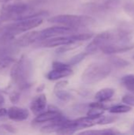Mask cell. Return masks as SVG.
Masks as SVG:
<instances>
[{
	"label": "cell",
	"instance_id": "cell-1",
	"mask_svg": "<svg viewBox=\"0 0 134 135\" xmlns=\"http://www.w3.org/2000/svg\"><path fill=\"white\" fill-rule=\"evenodd\" d=\"M131 39V32L126 28H117L110 31L103 32L95 36L85 48V52L93 54L107 45L117 43H130Z\"/></svg>",
	"mask_w": 134,
	"mask_h": 135
},
{
	"label": "cell",
	"instance_id": "cell-2",
	"mask_svg": "<svg viewBox=\"0 0 134 135\" xmlns=\"http://www.w3.org/2000/svg\"><path fill=\"white\" fill-rule=\"evenodd\" d=\"M32 76V65L26 55H21L16 61L10 70V77L13 82L17 85L20 90L28 89L32 85L31 78Z\"/></svg>",
	"mask_w": 134,
	"mask_h": 135
},
{
	"label": "cell",
	"instance_id": "cell-3",
	"mask_svg": "<svg viewBox=\"0 0 134 135\" xmlns=\"http://www.w3.org/2000/svg\"><path fill=\"white\" fill-rule=\"evenodd\" d=\"M112 66L109 62H96L88 65L81 74V81L88 85L98 83L110 75Z\"/></svg>",
	"mask_w": 134,
	"mask_h": 135
},
{
	"label": "cell",
	"instance_id": "cell-4",
	"mask_svg": "<svg viewBox=\"0 0 134 135\" xmlns=\"http://www.w3.org/2000/svg\"><path fill=\"white\" fill-rule=\"evenodd\" d=\"M48 22L78 28L93 25L95 23V19L88 15L61 14L50 17Z\"/></svg>",
	"mask_w": 134,
	"mask_h": 135
},
{
	"label": "cell",
	"instance_id": "cell-5",
	"mask_svg": "<svg viewBox=\"0 0 134 135\" xmlns=\"http://www.w3.org/2000/svg\"><path fill=\"white\" fill-rule=\"evenodd\" d=\"M29 6L24 2H8L2 5L1 9V19L17 21L27 14Z\"/></svg>",
	"mask_w": 134,
	"mask_h": 135
},
{
	"label": "cell",
	"instance_id": "cell-6",
	"mask_svg": "<svg viewBox=\"0 0 134 135\" xmlns=\"http://www.w3.org/2000/svg\"><path fill=\"white\" fill-rule=\"evenodd\" d=\"M43 23V19L40 17L22 19L16 21V22L6 25L4 27L5 31H9L17 35L18 33L29 31L36 27H38Z\"/></svg>",
	"mask_w": 134,
	"mask_h": 135
},
{
	"label": "cell",
	"instance_id": "cell-7",
	"mask_svg": "<svg viewBox=\"0 0 134 135\" xmlns=\"http://www.w3.org/2000/svg\"><path fill=\"white\" fill-rule=\"evenodd\" d=\"M52 67L53 70H51L47 74V78L50 81L64 78L70 76L73 74V70L68 63H63L56 61L52 63Z\"/></svg>",
	"mask_w": 134,
	"mask_h": 135
},
{
	"label": "cell",
	"instance_id": "cell-8",
	"mask_svg": "<svg viewBox=\"0 0 134 135\" xmlns=\"http://www.w3.org/2000/svg\"><path fill=\"white\" fill-rule=\"evenodd\" d=\"M78 28H73L70 26H54L50 27L47 28H45L42 31H40V40H45L51 37L59 36H66V35H70L77 32Z\"/></svg>",
	"mask_w": 134,
	"mask_h": 135
},
{
	"label": "cell",
	"instance_id": "cell-9",
	"mask_svg": "<svg viewBox=\"0 0 134 135\" xmlns=\"http://www.w3.org/2000/svg\"><path fill=\"white\" fill-rule=\"evenodd\" d=\"M119 5V0H101L100 2H90L85 5L88 13H102L114 9Z\"/></svg>",
	"mask_w": 134,
	"mask_h": 135
},
{
	"label": "cell",
	"instance_id": "cell-10",
	"mask_svg": "<svg viewBox=\"0 0 134 135\" xmlns=\"http://www.w3.org/2000/svg\"><path fill=\"white\" fill-rule=\"evenodd\" d=\"M62 116H63L62 114L58 109L54 108L53 106H49L46 112H43L42 113L37 115L32 123L33 125L44 123H50Z\"/></svg>",
	"mask_w": 134,
	"mask_h": 135
},
{
	"label": "cell",
	"instance_id": "cell-11",
	"mask_svg": "<svg viewBox=\"0 0 134 135\" xmlns=\"http://www.w3.org/2000/svg\"><path fill=\"white\" fill-rule=\"evenodd\" d=\"M40 40V31H32L26 32L15 40L14 44L17 47H28L37 40Z\"/></svg>",
	"mask_w": 134,
	"mask_h": 135
},
{
	"label": "cell",
	"instance_id": "cell-12",
	"mask_svg": "<svg viewBox=\"0 0 134 135\" xmlns=\"http://www.w3.org/2000/svg\"><path fill=\"white\" fill-rule=\"evenodd\" d=\"M134 48V44L132 43H117L105 46L101 51L106 55H114L116 53H123Z\"/></svg>",
	"mask_w": 134,
	"mask_h": 135
},
{
	"label": "cell",
	"instance_id": "cell-13",
	"mask_svg": "<svg viewBox=\"0 0 134 135\" xmlns=\"http://www.w3.org/2000/svg\"><path fill=\"white\" fill-rule=\"evenodd\" d=\"M47 107V97L46 95L43 93L39 94L36 96L31 101L30 104V110L32 112L37 115L43 112H44Z\"/></svg>",
	"mask_w": 134,
	"mask_h": 135
},
{
	"label": "cell",
	"instance_id": "cell-14",
	"mask_svg": "<svg viewBox=\"0 0 134 135\" xmlns=\"http://www.w3.org/2000/svg\"><path fill=\"white\" fill-rule=\"evenodd\" d=\"M7 116L13 121H24L29 117V112L26 108L13 106L8 109Z\"/></svg>",
	"mask_w": 134,
	"mask_h": 135
},
{
	"label": "cell",
	"instance_id": "cell-15",
	"mask_svg": "<svg viewBox=\"0 0 134 135\" xmlns=\"http://www.w3.org/2000/svg\"><path fill=\"white\" fill-rule=\"evenodd\" d=\"M115 94V89L111 88H105L98 91L95 95V100L99 102H105L111 99Z\"/></svg>",
	"mask_w": 134,
	"mask_h": 135
},
{
	"label": "cell",
	"instance_id": "cell-16",
	"mask_svg": "<svg viewBox=\"0 0 134 135\" xmlns=\"http://www.w3.org/2000/svg\"><path fill=\"white\" fill-rule=\"evenodd\" d=\"M121 82L123 86L134 94V74H127L122 78Z\"/></svg>",
	"mask_w": 134,
	"mask_h": 135
},
{
	"label": "cell",
	"instance_id": "cell-17",
	"mask_svg": "<svg viewBox=\"0 0 134 135\" xmlns=\"http://www.w3.org/2000/svg\"><path fill=\"white\" fill-rule=\"evenodd\" d=\"M109 64L111 66H115L116 68H123L126 67L129 65V62L127 61H126L125 59L119 58L118 56H111L108 59V62Z\"/></svg>",
	"mask_w": 134,
	"mask_h": 135
},
{
	"label": "cell",
	"instance_id": "cell-18",
	"mask_svg": "<svg viewBox=\"0 0 134 135\" xmlns=\"http://www.w3.org/2000/svg\"><path fill=\"white\" fill-rule=\"evenodd\" d=\"M15 62V59L12 56L0 57V73L6 71L11 65H13Z\"/></svg>",
	"mask_w": 134,
	"mask_h": 135
},
{
	"label": "cell",
	"instance_id": "cell-19",
	"mask_svg": "<svg viewBox=\"0 0 134 135\" xmlns=\"http://www.w3.org/2000/svg\"><path fill=\"white\" fill-rule=\"evenodd\" d=\"M132 110V107L130 105L126 104H118V105H114L111 108H108V111L111 113L114 114H122V113H127Z\"/></svg>",
	"mask_w": 134,
	"mask_h": 135
},
{
	"label": "cell",
	"instance_id": "cell-20",
	"mask_svg": "<svg viewBox=\"0 0 134 135\" xmlns=\"http://www.w3.org/2000/svg\"><path fill=\"white\" fill-rule=\"evenodd\" d=\"M120 134V132L113 128L104 129L100 131H86L80 133V134Z\"/></svg>",
	"mask_w": 134,
	"mask_h": 135
},
{
	"label": "cell",
	"instance_id": "cell-21",
	"mask_svg": "<svg viewBox=\"0 0 134 135\" xmlns=\"http://www.w3.org/2000/svg\"><path fill=\"white\" fill-rule=\"evenodd\" d=\"M105 109L98 107H89V110L87 112V115L94 118L101 117L104 114Z\"/></svg>",
	"mask_w": 134,
	"mask_h": 135
},
{
	"label": "cell",
	"instance_id": "cell-22",
	"mask_svg": "<svg viewBox=\"0 0 134 135\" xmlns=\"http://www.w3.org/2000/svg\"><path fill=\"white\" fill-rule=\"evenodd\" d=\"M86 55H88V54L85 51V52H82V53H80L75 56H73V58L70 59V62H68V64L70 66H75L76 64H78L79 62H81L85 57Z\"/></svg>",
	"mask_w": 134,
	"mask_h": 135
},
{
	"label": "cell",
	"instance_id": "cell-23",
	"mask_svg": "<svg viewBox=\"0 0 134 135\" xmlns=\"http://www.w3.org/2000/svg\"><path fill=\"white\" fill-rule=\"evenodd\" d=\"M54 94L56 95V97L58 99H60L61 100H63V101H68V100H71V98H72V95L70 93L65 91L64 89L57 91L54 93Z\"/></svg>",
	"mask_w": 134,
	"mask_h": 135
},
{
	"label": "cell",
	"instance_id": "cell-24",
	"mask_svg": "<svg viewBox=\"0 0 134 135\" xmlns=\"http://www.w3.org/2000/svg\"><path fill=\"white\" fill-rule=\"evenodd\" d=\"M118 118L116 116H103L102 115L98 122L99 125H106V124H110L112 123H115Z\"/></svg>",
	"mask_w": 134,
	"mask_h": 135
},
{
	"label": "cell",
	"instance_id": "cell-25",
	"mask_svg": "<svg viewBox=\"0 0 134 135\" xmlns=\"http://www.w3.org/2000/svg\"><path fill=\"white\" fill-rule=\"evenodd\" d=\"M124 9L126 13H128L133 19H134V3L133 2H128L125 5Z\"/></svg>",
	"mask_w": 134,
	"mask_h": 135
},
{
	"label": "cell",
	"instance_id": "cell-26",
	"mask_svg": "<svg viewBox=\"0 0 134 135\" xmlns=\"http://www.w3.org/2000/svg\"><path fill=\"white\" fill-rule=\"evenodd\" d=\"M122 102L126 104L134 107V94H126L122 97Z\"/></svg>",
	"mask_w": 134,
	"mask_h": 135
},
{
	"label": "cell",
	"instance_id": "cell-27",
	"mask_svg": "<svg viewBox=\"0 0 134 135\" xmlns=\"http://www.w3.org/2000/svg\"><path fill=\"white\" fill-rule=\"evenodd\" d=\"M21 97V93L17 91H13L9 95V100L12 104H17Z\"/></svg>",
	"mask_w": 134,
	"mask_h": 135
},
{
	"label": "cell",
	"instance_id": "cell-28",
	"mask_svg": "<svg viewBox=\"0 0 134 135\" xmlns=\"http://www.w3.org/2000/svg\"><path fill=\"white\" fill-rule=\"evenodd\" d=\"M68 85V81H58L54 87V93L57 92V91H59V90H62V89H64Z\"/></svg>",
	"mask_w": 134,
	"mask_h": 135
},
{
	"label": "cell",
	"instance_id": "cell-29",
	"mask_svg": "<svg viewBox=\"0 0 134 135\" xmlns=\"http://www.w3.org/2000/svg\"><path fill=\"white\" fill-rule=\"evenodd\" d=\"M2 128H4L6 131H7L9 133H16V131H15V128L10 125H8V124H5V125H2Z\"/></svg>",
	"mask_w": 134,
	"mask_h": 135
},
{
	"label": "cell",
	"instance_id": "cell-30",
	"mask_svg": "<svg viewBox=\"0 0 134 135\" xmlns=\"http://www.w3.org/2000/svg\"><path fill=\"white\" fill-rule=\"evenodd\" d=\"M7 113H8V109L6 108H0V118L2 117H4L6 115H7Z\"/></svg>",
	"mask_w": 134,
	"mask_h": 135
},
{
	"label": "cell",
	"instance_id": "cell-31",
	"mask_svg": "<svg viewBox=\"0 0 134 135\" xmlns=\"http://www.w3.org/2000/svg\"><path fill=\"white\" fill-rule=\"evenodd\" d=\"M5 102V97L2 95V92L0 90V105H2V104H4Z\"/></svg>",
	"mask_w": 134,
	"mask_h": 135
},
{
	"label": "cell",
	"instance_id": "cell-32",
	"mask_svg": "<svg viewBox=\"0 0 134 135\" xmlns=\"http://www.w3.org/2000/svg\"><path fill=\"white\" fill-rule=\"evenodd\" d=\"M43 89H44V85H41L40 86H39L38 88H37V92H41V91H43Z\"/></svg>",
	"mask_w": 134,
	"mask_h": 135
},
{
	"label": "cell",
	"instance_id": "cell-33",
	"mask_svg": "<svg viewBox=\"0 0 134 135\" xmlns=\"http://www.w3.org/2000/svg\"><path fill=\"white\" fill-rule=\"evenodd\" d=\"M133 126H134V123H133Z\"/></svg>",
	"mask_w": 134,
	"mask_h": 135
}]
</instances>
